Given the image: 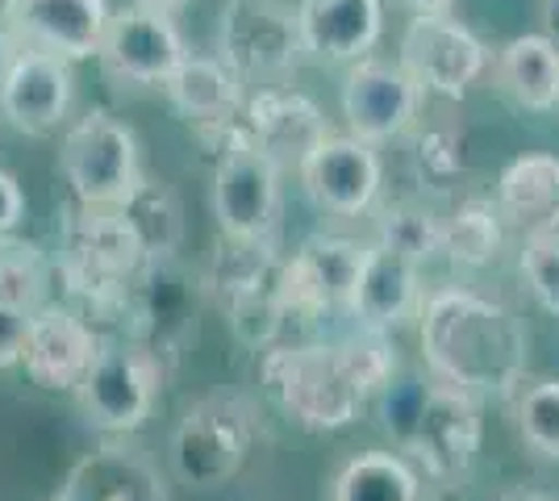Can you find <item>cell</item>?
Returning <instances> with one entry per match:
<instances>
[{"label": "cell", "instance_id": "7c38bea8", "mask_svg": "<svg viewBox=\"0 0 559 501\" xmlns=\"http://www.w3.org/2000/svg\"><path fill=\"white\" fill-rule=\"evenodd\" d=\"M114 17L109 0H4V29L22 50H47L59 59L100 55Z\"/></svg>", "mask_w": 559, "mask_h": 501}, {"label": "cell", "instance_id": "7402d4cb", "mask_svg": "<svg viewBox=\"0 0 559 501\" xmlns=\"http://www.w3.org/2000/svg\"><path fill=\"white\" fill-rule=\"evenodd\" d=\"M497 210L526 235H559V155H518L497 180Z\"/></svg>", "mask_w": 559, "mask_h": 501}, {"label": "cell", "instance_id": "9a60e30c", "mask_svg": "<svg viewBox=\"0 0 559 501\" xmlns=\"http://www.w3.org/2000/svg\"><path fill=\"white\" fill-rule=\"evenodd\" d=\"M364 242L313 235L284 260V301L293 313L350 310V293L364 267Z\"/></svg>", "mask_w": 559, "mask_h": 501}, {"label": "cell", "instance_id": "8fae6325", "mask_svg": "<svg viewBox=\"0 0 559 501\" xmlns=\"http://www.w3.org/2000/svg\"><path fill=\"white\" fill-rule=\"evenodd\" d=\"M405 452L418 455L426 477L439 480V485L464 477L476 452H480V406H476V397L430 377L414 434L405 439Z\"/></svg>", "mask_w": 559, "mask_h": 501}, {"label": "cell", "instance_id": "30bf717a", "mask_svg": "<svg viewBox=\"0 0 559 501\" xmlns=\"http://www.w3.org/2000/svg\"><path fill=\"white\" fill-rule=\"evenodd\" d=\"M100 68L114 84H130V88H151L176 75V68L188 59L185 38L167 13H151L139 4L114 9L105 43H100Z\"/></svg>", "mask_w": 559, "mask_h": 501}, {"label": "cell", "instance_id": "4dcf8cb0", "mask_svg": "<svg viewBox=\"0 0 559 501\" xmlns=\"http://www.w3.org/2000/svg\"><path fill=\"white\" fill-rule=\"evenodd\" d=\"M522 276L547 313H559V235H526Z\"/></svg>", "mask_w": 559, "mask_h": 501}, {"label": "cell", "instance_id": "5bb4252c", "mask_svg": "<svg viewBox=\"0 0 559 501\" xmlns=\"http://www.w3.org/2000/svg\"><path fill=\"white\" fill-rule=\"evenodd\" d=\"M421 93L418 84L405 75L401 63L384 59H359L350 63L343 80V118L347 130L364 143H389L396 134H405L418 118Z\"/></svg>", "mask_w": 559, "mask_h": 501}, {"label": "cell", "instance_id": "3957f363", "mask_svg": "<svg viewBox=\"0 0 559 501\" xmlns=\"http://www.w3.org/2000/svg\"><path fill=\"white\" fill-rule=\"evenodd\" d=\"M255 439V406L238 393H210L188 406L171 434V468L188 489H217L238 477Z\"/></svg>", "mask_w": 559, "mask_h": 501}, {"label": "cell", "instance_id": "277c9868", "mask_svg": "<svg viewBox=\"0 0 559 501\" xmlns=\"http://www.w3.org/2000/svg\"><path fill=\"white\" fill-rule=\"evenodd\" d=\"M142 263H151V251L121 210L80 205L68 217L59 272L68 276L71 293H84L88 301H114L130 288Z\"/></svg>", "mask_w": 559, "mask_h": 501}, {"label": "cell", "instance_id": "8992f818", "mask_svg": "<svg viewBox=\"0 0 559 501\" xmlns=\"http://www.w3.org/2000/svg\"><path fill=\"white\" fill-rule=\"evenodd\" d=\"M159 381H164V368H159V356L151 347L100 343L75 397H80L84 418L96 430L130 434L151 418L155 397H159Z\"/></svg>", "mask_w": 559, "mask_h": 501}, {"label": "cell", "instance_id": "4fadbf2b", "mask_svg": "<svg viewBox=\"0 0 559 501\" xmlns=\"http://www.w3.org/2000/svg\"><path fill=\"white\" fill-rule=\"evenodd\" d=\"M301 184L322 214L359 217L380 192V155L355 134H330L301 159Z\"/></svg>", "mask_w": 559, "mask_h": 501}, {"label": "cell", "instance_id": "cb8c5ba5", "mask_svg": "<svg viewBox=\"0 0 559 501\" xmlns=\"http://www.w3.org/2000/svg\"><path fill=\"white\" fill-rule=\"evenodd\" d=\"M142 493H159V480L146 468V460L121 448H105L75 464L55 501H126Z\"/></svg>", "mask_w": 559, "mask_h": 501}, {"label": "cell", "instance_id": "f1b7e54d", "mask_svg": "<svg viewBox=\"0 0 559 501\" xmlns=\"http://www.w3.org/2000/svg\"><path fill=\"white\" fill-rule=\"evenodd\" d=\"M518 434L526 448L559 460V381L522 384L518 393Z\"/></svg>", "mask_w": 559, "mask_h": 501}, {"label": "cell", "instance_id": "44dd1931", "mask_svg": "<svg viewBox=\"0 0 559 501\" xmlns=\"http://www.w3.org/2000/svg\"><path fill=\"white\" fill-rule=\"evenodd\" d=\"M167 100L176 105V114L192 121L205 139H222V146L234 139L238 130V105H242V80L222 63V59H205V55H188L176 68V75L164 84Z\"/></svg>", "mask_w": 559, "mask_h": 501}, {"label": "cell", "instance_id": "6da1fadb", "mask_svg": "<svg viewBox=\"0 0 559 501\" xmlns=\"http://www.w3.org/2000/svg\"><path fill=\"white\" fill-rule=\"evenodd\" d=\"M421 356L435 381L472 397H510L531 368V334L506 306L467 288H439L421 301Z\"/></svg>", "mask_w": 559, "mask_h": 501}, {"label": "cell", "instance_id": "ba28073f", "mask_svg": "<svg viewBox=\"0 0 559 501\" xmlns=\"http://www.w3.org/2000/svg\"><path fill=\"white\" fill-rule=\"evenodd\" d=\"M305 55L297 9L284 0H230L222 9V63L238 80H272Z\"/></svg>", "mask_w": 559, "mask_h": 501}, {"label": "cell", "instance_id": "8d00e7d4", "mask_svg": "<svg viewBox=\"0 0 559 501\" xmlns=\"http://www.w3.org/2000/svg\"><path fill=\"white\" fill-rule=\"evenodd\" d=\"M501 501H559V498L538 493V489H510V493H501Z\"/></svg>", "mask_w": 559, "mask_h": 501}, {"label": "cell", "instance_id": "e575fe53", "mask_svg": "<svg viewBox=\"0 0 559 501\" xmlns=\"http://www.w3.org/2000/svg\"><path fill=\"white\" fill-rule=\"evenodd\" d=\"M130 4H139V9H151V13H176V9H185L188 0H130Z\"/></svg>", "mask_w": 559, "mask_h": 501}, {"label": "cell", "instance_id": "603a6c76", "mask_svg": "<svg viewBox=\"0 0 559 501\" xmlns=\"http://www.w3.org/2000/svg\"><path fill=\"white\" fill-rule=\"evenodd\" d=\"M497 88L510 96L513 105L547 114L559 105V43L547 34H518L510 38L497 63H492Z\"/></svg>", "mask_w": 559, "mask_h": 501}, {"label": "cell", "instance_id": "9c48e42d", "mask_svg": "<svg viewBox=\"0 0 559 501\" xmlns=\"http://www.w3.org/2000/svg\"><path fill=\"white\" fill-rule=\"evenodd\" d=\"M396 63L418 84V93L464 96L489 72V50L451 13H418L405 25Z\"/></svg>", "mask_w": 559, "mask_h": 501}, {"label": "cell", "instance_id": "ffe728a7", "mask_svg": "<svg viewBox=\"0 0 559 501\" xmlns=\"http://www.w3.org/2000/svg\"><path fill=\"white\" fill-rule=\"evenodd\" d=\"M305 55L322 63H359L384 34V0H301Z\"/></svg>", "mask_w": 559, "mask_h": 501}, {"label": "cell", "instance_id": "1f68e13d", "mask_svg": "<svg viewBox=\"0 0 559 501\" xmlns=\"http://www.w3.org/2000/svg\"><path fill=\"white\" fill-rule=\"evenodd\" d=\"M29 318H34V313L13 310V306H0V368L22 363L25 334H29Z\"/></svg>", "mask_w": 559, "mask_h": 501}, {"label": "cell", "instance_id": "484cf974", "mask_svg": "<svg viewBox=\"0 0 559 501\" xmlns=\"http://www.w3.org/2000/svg\"><path fill=\"white\" fill-rule=\"evenodd\" d=\"M443 251L455 263L480 267L501 251V210L489 196H467L464 205L443 222Z\"/></svg>", "mask_w": 559, "mask_h": 501}, {"label": "cell", "instance_id": "e0dca14e", "mask_svg": "<svg viewBox=\"0 0 559 501\" xmlns=\"http://www.w3.org/2000/svg\"><path fill=\"white\" fill-rule=\"evenodd\" d=\"M96 347L100 338L80 313L63 306H43L29 318V334H25V377L50 393H75L84 372L93 368Z\"/></svg>", "mask_w": 559, "mask_h": 501}, {"label": "cell", "instance_id": "52a82bcc", "mask_svg": "<svg viewBox=\"0 0 559 501\" xmlns=\"http://www.w3.org/2000/svg\"><path fill=\"white\" fill-rule=\"evenodd\" d=\"M213 217L230 242H267L280 222V164L238 134L213 167Z\"/></svg>", "mask_w": 559, "mask_h": 501}, {"label": "cell", "instance_id": "74e56055", "mask_svg": "<svg viewBox=\"0 0 559 501\" xmlns=\"http://www.w3.org/2000/svg\"><path fill=\"white\" fill-rule=\"evenodd\" d=\"M126 501H164V493H142V498H126Z\"/></svg>", "mask_w": 559, "mask_h": 501}, {"label": "cell", "instance_id": "2e32d148", "mask_svg": "<svg viewBox=\"0 0 559 501\" xmlns=\"http://www.w3.org/2000/svg\"><path fill=\"white\" fill-rule=\"evenodd\" d=\"M71 96H75V75L68 59L47 50H17V59L0 80V114L22 134L47 139L68 121Z\"/></svg>", "mask_w": 559, "mask_h": 501}, {"label": "cell", "instance_id": "d6986e66", "mask_svg": "<svg viewBox=\"0 0 559 501\" xmlns=\"http://www.w3.org/2000/svg\"><path fill=\"white\" fill-rule=\"evenodd\" d=\"M347 313L372 334H384L401 322H409L414 313H421L418 263L393 247H384V242H368Z\"/></svg>", "mask_w": 559, "mask_h": 501}, {"label": "cell", "instance_id": "83f0119b", "mask_svg": "<svg viewBox=\"0 0 559 501\" xmlns=\"http://www.w3.org/2000/svg\"><path fill=\"white\" fill-rule=\"evenodd\" d=\"M121 214L134 222V230H139L142 242H146L151 260L171 255V251L180 247V230H185V222H180V205H176V196H171L164 184L142 180L139 192L121 205Z\"/></svg>", "mask_w": 559, "mask_h": 501}, {"label": "cell", "instance_id": "f546056e", "mask_svg": "<svg viewBox=\"0 0 559 501\" xmlns=\"http://www.w3.org/2000/svg\"><path fill=\"white\" fill-rule=\"evenodd\" d=\"M384 247H393L401 255H409L414 263L435 260L443 251V222H435L421 210H389L380 222V239Z\"/></svg>", "mask_w": 559, "mask_h": 501}, {"label": "cell", "instance_id": "d4e9b609", "mask_svg": "<svg viewBox=\"0 0 559 501\" xmlns=\"http://www.w3.org/2000/svg\"><path fill=\"white\" fill-rule=\"evenodd\" d=\"M330 501H421V480L393 452H359L338 468Z\"/></svg>", "mask_w": 559, "mask_h": 501}, {"label": "cell", "instance_id": "d6a6232c", "mask_svg": "<svg viewBox=\"0 0 559 501\" xmlns=\"http://www.w3.org/2000/svg\"><path fill=\"white\" fill-rule=\"evenodd\" d=\"M22 217H25L22 184L0 167V239H4V235H13V230L22 226Z\"/></svg>", "mask_w": 559, "mask_h": 501}, {"label": "cell", "instance_id": "836d02e7", "mask_svg": "<svg viewBox=\"0 0 559 501\" xmlns=\"http://www.w3.org/2000/svg\"><path fill=\"white\" fill-rule=\"evenodd\" d=\"M17 43H13V34H9V29H4V25H0V80H4V72H9V63H13V59H17Z\"/></svg>", "mask_w": 559, "mask_h": 501}, {"label": "cell", "instance_id": "f35d334b", "mask_svg": "<svg viewBox=\"0 0 559 501\" xmlns=\"http://www.w3.org/2000/svg\"><path fill=\"white\" fill-rule=\"evenodd\" d=\"M0 17H4V0H0Z\"/></svg>", "mask_w": 559, "mask_h": 501}, {"label": "cell", "instance_id": "7a4b0ae2", "mask_svg": "<svg viewBox=\"0 0 559 501\" xmlns=\"http://www.w3.org/2000/svg\"><path fill=\"white\" fill-rule=\"evenodd\" d=\"M263 384L276 406L305 430H338L372 393H384L396 372L393 347L364 331L347 343H301L272 347L263 356Z\"/></svg>", "mask_w": 559, "mask_h": 501}, {"label": "cell", "instance_id": "d590c367", "mask_svg": "<svg viewBox=\"0 0 559 501\" xmlns=\"http://www.w3.org/2000/svg\"><path fill=\"white\" fill-rule=\"evenodd\" d=\"M401 4H409L414 13H447L455 0H401Z\"/></svg>", "mask_w": 559, "mask_h": 501}, {"label": "cell", "instance_id": "ac0fdd59", "mask_svg": "<svg viewBox=\"0 0 559 501\" xmlns=\"http://www.w3.org/2000/svg\"><path fill=\"white\" fill-rule=\"evenodd\" d=\"M238 139L255 143L263 155H272L276 164L301 159L313 146L330 139V126L322 118V109L297 88H263V93L242 109V121L234 130Z\"/></svg>", "mask_w": 559, "mask_h": 501}, {"label": "cell", "instance_id": "4316f807", "mask_svg": "<svg viewBox=\"0 0 559 501\" xmlns=\"http://www.w3.org/2000/svg\"><path fill=\"white\" fill-rule=\"evenodd\" d=\"M47 285H50L47 255L34 242L4 235L0 239V306L38 313L47 306Z\"/></svg>", "mask_w": 559, "mask_h": 501}, {"label": "cell", "instance_id": "5b68a950", "mask_svg": "<svg viewBox=\"0 0 559 501\" xmlns=\"http://www.w3.org/2000/svg\"><path fill=\"white\" fill-rule=\"evenodd\" d=\"M59 167L75 201L88 210H121L146 180L134 130L109 114H88L71 126L59 146Z\"/></svg>", "mask_w": 559, "mask_h": 501}]
</instances>
